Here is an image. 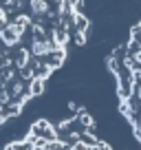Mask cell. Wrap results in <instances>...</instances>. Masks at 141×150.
<instances>
[{"mask_svg":"<svg viewBox=\"0 0 141 150\" xmlns=\"http://www.w3.org/2000/svg\"><path fill=\"white\" fill-rule=\"evenodd\" d=\"M53 51H55V44H51L49 40H42V38H35L33 44H31V53L38 55V57H47V55H51Z\"/></svg>","mask_w":141,"mask_h":150,"instance_id":"1","label":"cell"},{"mask_svg":"<svg viewBox=\"0 0 141 150\" xmlns=\"http://www.w3.org/2000/svg\"><path fill=\"white\" fill-rule=\"evenodd\" d=\"M40 91H42V80L38 77V80H35V82L31 84V93H33V95H38Z\"/></svg>","mask_w":141,"mask_h":150,"instance_id":"4","label":"cell"},{"mask_svg":"<svg viewBox=\"0 0 141 150\" xmlns=\"http://www.w3.org/2000/svg\"><path fill=\"white\" fill-rule=\"evenodd\" d=\"M29 22H31V20H29V18H27V16H20V18H18V24H20V27H22V29H24V27H27V24H29Z\"/></svg>","mask_w":141,"mask_h":150,"instance_id":"7","label":"cell"},{"mask_svg":"<svg viewBox=\"0 0 141 150\" xmlns=\"http://www.w3.org/2000/svg\"><path fill=\"white\" fill-rule=\"evenodd\" d=\"M139 97H141V91H139Z\"/></svg>","mask_w":141,"mask_h":150,"instance_id":"9","label":"cell"},{"mask_svg":"<svg viewBox=\"0 0 141 150\" xmlns=\"http://www.w3.org/2000/svg\"><path fill=\"white\" fill-rule=\"evenodd\" d=\"M5 27H7V11L0 7V31H2Z\"/></svg>","mask_w":141,"mask_h":150,"instance_id":"5","label":"cell"},{"mask_svg":"<svg viewBox=\"0 0 141 150\" xmlns=\"http://www.w3.org/2000/svg\"><path fill=\"white\" fill-rule=\"evenodd\" d=\"M27 62H29V53H27V51H22V53H20V60H18V64L24 69V64H27Z\"/></svg>","mask_w":141,"mask_h":150,"instance_id":"6","label":"cell"},{"mask_svg":"<svg viewBox=\"0 0 141 150\" xmlns=\"http://www.w3.org/2000/svg\"><path fill=\"white\" fill-rule=\"evenodd\" d=\"M13 93H16V95L22 93V84H16V86H13Z\"/></svg>","mask_w":141,"mask_h":150,"instance_id":"8","label":"cell"},{"mask_svg":"<svg viewBox=\"0 0 141 150\" xmlns=\"http://www.w3.org/2000/svg\"><path fill=\"white\" fill-rule=\"evenodd\" d=\"M29 7H31V13H35V16H44V13L49 11L47 0H31V2H29Z\"/></svg>","mask_w":141,"mask_h":150,"instance_id":"3","label":"cell"},{"mask_svg":"<svg viewBox=\"0 0 141 150\" xmlns=\"http://www.w3.org/2000/svg\"><path fill=\"white\" fill-rule=\"evenodd\" d=\"M22 31H24V29L20 27L18 22H16V24H9V27H5L2 31H0V35H2V40H5L7 44H16V42L20 40V35H22Z\"/></svg>","mask_w":141,"mask_h":150,"instance_id":"2","label":"cell"}]
</instances>
